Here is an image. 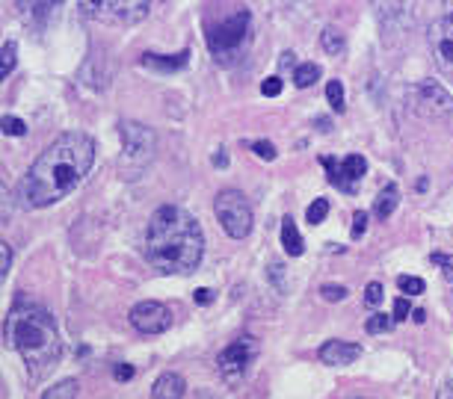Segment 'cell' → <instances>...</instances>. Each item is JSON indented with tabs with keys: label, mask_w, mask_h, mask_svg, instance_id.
Here are the masks:
<instances>
[{
	"label": "cell",
	"mask_w": 453,
	"mask_h": 399,
	"mask_svg": "<svg viewBox=\"0 0 453 399\" xmlns=\"http://www.w3.org/2000/svg\"><path fill=\"white\" fill-rule=\"evenodd\" d=\"M442 24H444V27H447V33H450V35H447V39H453V12H447V18H444V21H442Z\"/></svg>",
	"instance_id": "60d3db41"
},
{
	"label": "cell",
	"mask_w": 453,
	"mask_h": 399,
	"mask_svg": "<svg viewBox=\"0 0 453 399\" xmlns=\"http://www.w3.org/2000/svg\"><path fill=\"white\" fill-rule=\"evenodd\" d=\"M294 62H297V60H294V53H291V50H284V53H282V68L294 65Z\"/></svg>",
	"instance_id": "ab89813d"
},
{
	"label": "cell",
	"mask_w": 453,
	"mask_h": 399,
	"mask_svg": "<svg viewBox=\"0 0 453 399\" xmlns=\"http://www.w3.org/2000/svg\"><path fill=\"white\" fill-rule=\"evenodd\" d=\"M128 317H131V325L142 334H163L172 325V311L163 302H154V299L137 302Z\"/></svg>",
	"instance_id": "9c48e42d"
},
{
	"label": "cell",
	"mask_w": 453,
	"mask_h": 399,
	"mask_svg": "<svg viewBox=\"0 0 453 399\" xmlns=\"http://www.w3.org/2000/svg\"><path fill=\"white\" fill-rule=\"evenodd\" d=\"M326 101L335 113H343V106H347V98H343V83L341 80H329L326 83Z\"/></svg>",
	"instance_id": "44dd1931"
},
{
	"label": "cell",
	"mask_w": 453,
	"mask_h": 399,
	"mask_svg": "<svg viewBox=\"0 0 453 399\" xmlns=\"http://www.w3.org/2000/svg\"><path fill=\"white\" fill-rule=\"evenodd\" d=\"M317 358L329 367H347L361 358V346L358 343H350V340H326L317 352Z\"/></svg>",
	"instance_id": "8fae6325"
},
{
	"label": "cell",
	"mask_w": 453,
	"mask_h": 399,
	"mask_svg": "<svg viewBox=\"0 0 453 399\" xmlns=\"http://www.w3.org/2000/svg\"><path fill=\"white\" fill-rule=\"evenodd\" d=\"M187 60H190V50H181V53H175V57H163V53H142V65L154 68V71H163V75L184 68Z\"/></svg>",
	"instance_id": "4fadbf2b"
},
{
	"label": "cell",
	"mask_w": 453,
	"mask_h": 399,
	"mask_svg": "<svg viewBox=\"0 0 453 399\" xmlns=\"http://www.w3.org/2000/svg\"><path fill=\"white\" fill-rule=\"evenodd\" d=\"M95 9H101V15H113L119 21H139V18L149 15V4H98Z\"/></svg>",
	"instance_id": "5bb4252c"
},
{
	"label": "cell",
	"mask_w": 453,
	"mask_h": 399,
	"mask_svg": "<svg viewBox=\"0 0 453 399\" xmlns=\"http://www.w3.org/2000/svg\"><path fill=\"white\" fill-rule=\"evenodd\" d=\"M134 367L131 364H116L113 367V378H116V382H131V378H134Z\"/></svg>",
	"instance_id": "836d02e7"
},
{
	"label": "cell",
	"mask_w": 453,
	"mask_h": 399,
	"mask_svg": "<svg viewBox=\"0 0 453 399\" xmlns=\"http://www.w3.org/2000/svg\"><path fill=\"white\" fill-rule=\"evenodd\" d=\"M320 45L326 53H332V57H341L343 50H347V42H343V33L338 27H326L320 33Z\"/></svg>",
	"instance_id": "e0dca14e"
},
{
	"label": "cell",
	"mask_w": 453,
	"mask_h": 399,
	"mask_svg": "<svg viewBox=\"0 0 453 399\" xmlns=\"http://www.w3.org/2000/svg\"><path fill=\"white\" fill-rule=\"evenodd\" d=\"M383 299H385V287L379 284V281H371V284L365 287V305H368V307H376V305H383Z\"/></svg>",
	"instance_id": "484cf974"
},
{
	"label": "cell",
	"mask_w": 453,
	"mask_h": 399,
	"mask_svg": "<svg viewBox=\"0 0 453 399\" xmlns=\"http://www.w3.org/2000/svg\"><path fill=\"white\" fill-rule=\"evenodd\" d=\"M430 261L436 263V266H442L444 272H453V255H442V251H432Z\"/></svg>",
	"instance_id": "e575fe53"
},
{
	"label": "cell",
	"mask_w": 453,
	"mask_h": 399,
	"mask_svg": "<svg viewBox=\"0 0 453 399\" xmlns=\"http://www.w3.org/2000/svg\"><path fill=\"white\" fill-rule=\"evenodd\" d=\"M397 287H400V293H409V296H421L427 290L424 278L418 275H397Z\"/></svg>",
	"instance_id": "d4e9b609"
},
{
	"label": "cell",
	"mask_w": 453,
	"mask_h": 399,
	"mask_svg": "<svg viewBox=\"0 0 453 399\" xmlns=\"http://www.w3.org/2000/svg\"><path fill=\"white\" fill-rule=\"evenodd\" d=\"M436 60H439V68L444 71V75L453 77V39H439L436 42Z\"/></svg>",
	"instance_id": "ffe728a7"
},
{
	"label": "cell",
	"mask_w": 453,
	"mask_h": 399,
	"mask_svg": "<svg viewBox=\"0 0 453 399\" xmlns=\"http://www.w3.org/2000/svg\"><path fill=\"white\" fill-rule=\"evenodd\" d=\"M205 255V231L184 207L163 204L151 213L146 231V261L163 275H187Z\"/></svg>",
	"instance_id": "7a4b0ae2"
},
{
	"label": "cell",
	"mask_w": 453,
	"mask_h": 399,
	"mask_svg": "<svg viewBox=\"0 0 453 399\" xmlns=\"http://www.w3.org/2000/svg\"><path fill=\"white\" fill-rule=\"evenodd\" d=\"M320 75H323V71H320V65H317V62H299V65H297V71H294V83H297L299 89H308L311 83H317V80H320Z\"/></svg>",
	"instance_id": "ac0fdd59"
},
{
	"label": "cell",
	"mask_w": 453,
	"mask_h": 399,
	"mask_svg": "<svg viewBox=\"0 0 453 399\" xmlns=\"http://www.w3.org/2000/svg\"><path fill=\"white\" fill-rule=\"evenodd\" d=\"M119 136H122V145H124V157L131 163H149L154 157V148H157V136L151 128L139 121H122L119 124Z\"/></svg>",
	"instance_id": "52a82bcc"
},
{
	"label": "cell",
	"mask_w": 453,
	"mask_h": 399,
	"mask_svg": "<svg viewBox=\"0 0 453 399\" xmlns=\"http://www.w3.org/2000/svg\"><path fill=\"white\" fill-rule=\"evenodd\" d=\"M95 163V139L83 131L60 133L48 148L36 157L24 175L18 195L24 207H50L65 198L89 175Z\"/></svg>",
	"instance_id": "6da1fadb"
},
{
	"label": "cell",
	"mask_w": 453,
	"mask_h": 399,
	"mask_svg": "<svg viewBox=\"0 0 453 399\" xmlns=\"http://www.w3.org/2000/svg\"><path fill=\"white\" fill-rule=\"evenodd\" d=\"M320 296L326 302H341V299H347V287H343V284H323Z\"/></svg>",
	"instance_id": "83f0119b"
},
{
	"label": "cell",
	"mask_w": 453,
	"mask_h": 399,
	"mask_svg": "<svg viewBox=\"0 0 453 399\" xmlns=\"http://www.w3.org/2000/svg\"><path fill=\"white\" fill-rule=\"evenodd\" d=\"M397 204H400V187H397V184H388V187L379 190V195H376V202H373V216L385 222L388 216L397 210Z\"/></svg>",
	"instance_id": "9a60e30c"
},
{
	"label": "cell",
	"mask_w": 453,
	"mask_h": 399,
	"mask_svg": "<svg viewBox=\"0 0 453 399\" xmlns=\"http://www.w3.org/2000/svg\"><path fill=\"white\" fill-rule=\"evenodd\" d=\"M261 95H267V98L282 95V77H267V80L261 83Z\"/></svg>",
	"instance_id": "1f68e13d"
},
{
	"label": "cell",
	"mask_w": 453,
	"mask_h": 399,
	"mask_svg": "<svg viewBox=\"0 0 453 399\" xmlns=\"http://www.w3.org/2000/svg\"><path fill=\"white\" fill-rule=\"evenodd\" d=\"M317 128L323 131V133H329L332 128H329V119H317Z\"/></svg>",
	"instance_id": "7bdbcfd3"
},
{
	"label": "cell",
	"mask_w": 453,
	"mask_h": 399,
	"mask_svg": "<svg viewBox=\"0 0 453 399\" xmlns=\"http://www.w3.org/2000/svg\"><path fill=\"white\" fill-rule=\"evenodd\" d=\"M391 329H394V317H388V314H373L365 322L368 334H383V332H391Z\"/></svg>",
	"instance_id": "603a6c76"
},
{
	"label": "cell",
	"mask_w": 453,
	"mask_h": 399,
	"mask_svg": "<svg viewBox=\"0 0 453 399\" xmlns=\"http://www.w3.org/2000/svg\"><path fill=\"white\" fill-rule=\"evenodd\" d=\"M436 399H453V378H447V382H444V385L439 388Z\"/></svg>",
	"instance_id": "f35d334b"
},
{
	"label": "cell",
	"mask_w": 453,
	"mask_h": 399,
	"mask_svg": "<svg viewBox=\"0 0 453 399\" xmlns=\"http://www.w3.org/2000/svg\"><path fill=\"white\" fill-rule=\"evenodd\" d=\"M15 60H18V45H15V42H6L4 50H0V77H4V80L12 75Z\"/></svg>",
	"instance_id": "7402d4cb"
},
{
	"label": "cell",
	"mask_w": 453,
	"mask_h": 399,
	"mask_svg": "<svg viewBox=\"0 0 453 399\" xmlns=\"http://www.w3.org/2000/svg\"><path fill=\"white\" fill-rule=\"evenodd\" d=\"M282 248L287 251L291 258H299L305 251V243H302V234L294 222V216H284L282 219Z\"/></svg>",
	"instance_id": "2e32d148"
},
{
	"label": "cell",
	"mask_w": 453,
	"mask_h": 399,
	"mask_svg": "<svg viewBox=\"0 0 453 399\" xmlns=\"http://www.w3.org/2000/svg\"><path fill=\"white\" fill-rule=\"evenodd\" d=\"M365 231H368V213H365V210H356V213H353V231H350V237L358 240Z\"/></svg>",
	"instance_id": "f546056e"
},
{
	"label": "cell",
	"mask_w": 453,
	"mask_h": 399,
	"mask_svg": "<svg viewBox=\"0 0 453 399\" xmlns=\"http://www.w3.org/2000/svg\"><path fill=\"white\" fill-rule=\"evenodd\" d=\"M412 319H415V322H418V325H421V322H427V314H424V311H421V307H418V311H412Z\"/></svg>",
	"instance_id": "b9f144b4"
},
{
	"label": "cell",
	"mask_w": 453,
	"mask_h": 399,
	"mask_svg": "<svg viewBox=\"0 0 453 399\" xmlns=\"http://www.w3.org/2000/svg\"><path fill=\"white\" fill-rule=\"evenodd\" d=\"M282 275H284V266H282V263H270V278H273V284H276L279 290H284Z\"/></svg>",
	"instance_id": "d590c367"
},
{
	"label": "cell",
	"mask_w": 453,
	"mask_h": 399,
	"mask_svg": "<svg viewBox=\"0 0 453 399\" xmlns=\"http://www.w3.org/2000/svg\"><path fill=\"white\" fill-rule=\"evenodd\" d=\"M78 390H80V382H78V378H63V382H57L53 388H48L42 399H75Z\"/></svg>",
	"instance_id": "d6986e66"
},
{
	"label": "cell",
	"mask_w": 453,
	"mask_h": 399,
	"mask_svg": "<svg viewBox=\"0 0 453 399\" xmlns=\"http://www.w3.org/2000/svg\"><path fill=\"white\" fill-rule=\"evenodd\" d=\"M0 128H4L6 136H24L27 133V124L18 119V116H4V121H0Z\"/></svg>",
	"instance_id": "4316f807"
},
{
	"label": "cell",
	"mask_w": 453,
	"mask_h": 399,
	"mask_svg": "<svg viewBox=\"0 0 453 399\" xmlns=\"http://www.w3.org/2000/svg\"><path fill=\"white\" fill-rule=\"evenodd\" d=\"M412 104L421 116H432V119H442L453 113V98L447 95V89L436 80H421L418 86H412Z\"/></svg>",
	"instance_id": "ba28073f"
},
{
	"label": "cell",
	"mask_w": 453,
	"mask_h": 399,
	"mask_svg": "<svg viewBox=\"0 0 453 399\" xmlns=\"http://www.w3.org/2000/svg\"><path fill=\"white\" fill-rule=\"evenodd\" d=\"M365 172H368V160L361 154H350V157H343L338 163V175L329 180V184L338 187L341 192L353 195L358 190V184H361V177H365Z\"/></svg>",
	"instance_id": "30bf717a"
},
{
	"label": "cell",
	"mask_w": 453,
	"mask_h": 399,
	"mask_svg": "<svg viewBox=\"0 0 453 399\" xmlns=\"http://www.w3.org/2000/svg\"><path fill=\"white\" fill-rule=\"evenodd\" d=\"M193 299H196V305H210V302H213V293H210L208 287H198L196 293H193Z\"/></svg>",
	"instance_id": "8d00e7d4"
},
{
	"label": "cell",
	"mask_w": 453,
	"mask_h": 399,
	"mask_svg": "<svg viewBox=\"0 0 453 399\" xmlns=\"http://www.w3.org/2000/svg\"><path fill=\"white\" fill-rule=\"evenodd\" d=\"M208 50L210 57L220 65H231L240 60V53L246 50L249 39H252V15L249 9H231L228 15H223L216 24H208Z\"/></svg>",
	"instance_id": "277c9868"
},
{
	"label": "cell",
	"mask_w": 453,
	"mask_h": 399,
	"mask_svg": "<svg viewBox=\"0 0 453 399\" xmlns=\"http://www.w3.org/2000/svg\"><path fill=\"white\" fill-rule=\"evenodd\" d=\"M9 269H12V246L0 243V278H6Z\"/></svg>",
	"instance_id": "4dcf8cb0"
},
{
	"label": "cell",
	"mask_w": 453,
	"mask_h": 399,
	"mask_svg": "<svg viewBox=\"0 0 453 399\" xmlns=\"http://www.w3.org/2000/svg\"><path fill=\"white\" fill-rule=\"evenodd\" d=\"M4 343L24 358L33 378L48 376L63 358V340L50 311L33 302H15L4 322Z\"/></svg>",
	"instance_id": "3957f363"
},
{
	"label": "cell",
	"mask_w": 453,
	"mask_h": 399,
	"mask_svg": "<svg viewBox=\"0 0 453 399\" xmlns=\"http://www.w3.org/2000/svg\"><path fill=\"white\" fill-rule=\"evenodd\" d=\"M255 358H258V340L252 334H243L238 340H231L228 346L216 355V370H220V376L228 385H238Z\"/></svg>",
	"instance_id": "8992f818"
},
{
	"label": "cell",
	"mask_w": 453,
	"mask_h": 399,
	"mask_svg": "<svg viewBox=\"0 0 453 399\" xmlns=\"http://www.w3.org/2000/svg\"><path fill=\"white\" fill-rule=\"evenodd\" d=\"M252 151H255L261 160H276V145H273V142H267V139L252 142Z\"/></svg>",
	"instance_id": "f1b7e54d"
},
{
	"label": "cell",
	"mask_w": 453,
	"mask_h": 399,
	"mask_svg": "<svg viewBox=\"0 0 453 399\" xmlns=\"http://www.w3.org/2000/svg\"><path fill=\"white\" fill-rule=\"evenodd\" d=\"M409 314H412V311H409V299H403V296H400V299H394V314H391L394 322L409 319Z\"/></svg>",
	"instance_id": "d6a6232c"
},
{
	"label": "cell",
	"mask_w": 453,
	"mask_h": 399,
	"mask_svg": "<svg viewBox=\"0 0 453 399\" xmlns=\"http://www.w3.org/2000/svg\"><path fill=\"white\" fill-rule=\"evenodd\" d=\"M210 163H213V166H220V169H225V166H228V154H225V148H216V154L210 157Z\"/></svg>",
	"instance_id": "74e56055"
},
{
	"label": "cell",
	"mask_w": 453,
	"mask_h": 399,
	"mask_svg": "<svg viewBox=\"0 0 453 399\" xmlns=\"http://www.w3.org/2000/svg\"><path fill=\"white\" fill-rule=\"evenodd\" d=\"M213 213H216V219H220V225L225 228L228 237H234V240L249 237L255 216H252L249 198L240 190H223L213 202Z\"/></svg>",
	"instance_id": "5b68a950"
},
{
	"label": "cell",
	"mask_w": 453,
	"mask_h": 399,
	"mask_svg": "<svg viewBox=\"0 0 453 399\" xmlns=\"http://www.w3.org/2000/svg\"><path fill=\"white\" fill-rule=\"evenodd\" d=\"M326 213H329V198H314V204H308L305 210V219L308 225H320L326 219Z\"/></svg>",
	"instance_id": "cb8c5ba5"
},
{
	"label": "cell",
	"mask_w": 453,
	"mask_h": 399,
	"mask_svg": "<svg viewBox=\"0 0 453 399\" xmlns=\"http://www.w3.org/2000/svg\"><path fill=\"white\" fill-rule=\"evenodd\" d=\"M187 393V382H184V376L181 373H163L154 388H151V399H184Z\"/></svg>",
	"instance_id": "7c38bea8"
}]
</instances>
